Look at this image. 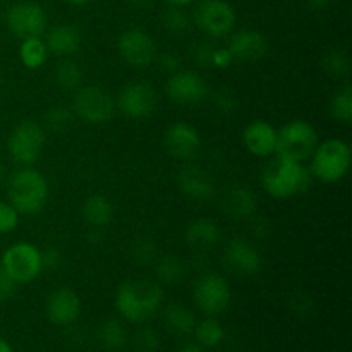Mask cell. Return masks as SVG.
I'll list each match as a JSON object with an SVG mask.
<instances>
[{
  "label": "cell",
  "mask_w": 352,
  "mask_h": 352,
  "mask_svg": "<svg viewBox=\"0 0 352 352\" xmlns=\"http://www.w3.org/2000/svg\"><path fill=\"white\" fill-rule=\"evenodd\" d=\"M164 292L151 280H127L117 289L116 309L131 323H143L160 309Z\"/></svg>",
  "instance_id": "obj_1"
},
{
  "label": "cell",
  "mask_w": 352,
  "mask_h": 352,
  "mask_svg": "<svg viewBox=\"0 0 352 352\" xmlns=\"http://www.w3.org/2000/svg\"><path fill=\"white\" fill-rule=\"evenodd\" d=\"M311 175L305 165L289 158L278 157L261 172V186L270 196L278 199L292 198L308 189Z\"/></svg>",
  "instance_id": "obj_2"
},
{
  "label": "cell",
  "mask_w": 352,
  "mask_h": 352,
  "mask_svg": "<svg viewBox=\"0 0 352 352\" xmlns=\"http://www.w3.org/2000/svg\"><path fill=\"white\" fill-rule=\"evenodd\" d=\"M9 203L19 215H34L41 212L48 199V184L43 174L24 167L14 172L9 181Z\"/></svg>",
  "instance_id": "obj_3"
},
{
  "label": "cell",
  "mask_w": 352,
  "mask_h": 352,
  "mask_svg": "<svg viewBox=\"0 0 352 352\" xmlns=\"http://www.w3.org/2000/svg\"><path fill=\"white\" fill-rule=\"evenodd\" d=\"M311 172L318 181L333 184L346 177L351 167V148L342 140H327L316 144L311 155Z\"/></svg>",
  "instance_id": "obj_4"
},
{
  "label": "cell",
  "mask_w": 352,
  "mask_h": 352,
  "mask_svg": "<svg viewBox=\"0 0 352 352\" xmlns=\"http://www.w3.org/2000/svg\"><path fill=\"white\" fill-rule=\"evenodd\" d=\"M316 144H318V134L311 124L301 119L291 120L277 131L275 153H278V157L305 164L311 158Z\"/></svg>",
  "instance_id": "obj_5"
},
{
  "label": "cell",
  "mask_w": 352,
  "mask_h": 352,
  "mask_svg": "<svg viewBox=\"0 0 352 352\" xmlns=\"http://www.w3.org/2000/svg\"><path fill=\"white\" fill-rule=\"evenodd\" d=\"M0 267L16 284H30L43 270L41 251L31 243H16L3 251Z\"/></svg>",
  "instance_id": "obj_6"
},
{
  "label": "cell",
  "mask_w": 352,
  "mask_h": 352,
  "mask_svg": "<svg viewBox=\"0 0 352 352\" xmlns=\"http://www.w3.org/2000/svg\"><path fill=\"white\" fill-rule=\"evenodd\" d=\"M45 146V129L34 120L17 124L7 140V151L16 164L30 167L40 158Z\"/></svg>",
  "instance_id": "obj_7"
},
{
  "label": "cell",
  "mask_w": 352,
  "mask_h": 352,
  "mask_svg": "<svg viewBox=\"0 0 352 352\" xmlns=\"http://www.w3.org/2000/svg\"><path fill=\"white\" fill-rule=\"evenodd\" d=\"M192 298L199 311L206 316H219L232 301L229 282L215 274H206L198 278L192 289Z\"/></svg>",
  "instance_id": "obj_8"
},
{
  "label": "cell",
  "mask_w": 352,
  "mask_h": 352,
  "mask_svg": "<svg viewBox=\"0 0 352 352\" xmlns=\"http://www.w3.org/2000/svg\"><path fill=\"white\" fill-rule=\"evenodd\" d=\"M72 110L81 120L88 124L109 122L116 112V103L105 89L98 86H85L76 89L72 98Z\"/></svg>",
  "instance_id": "obj_9"
},
{
  "label": "cell",
  "mask_w": 352,
  "mask_h": 352,
  "mask_svg": "<svg viewBox=\"0 0 352 352\" xmlns=\"http://www.w3.org/2000/svg\"><path fill=\"white\" fill-rule=\"evenodd\" d=\"M195 23L208 36H227L236 26V10L226 0H201L195 10Z\"/></svg>",
  "instance_id": "obj_10"
},
{
  "label": "cell",
  "mask_w": 352,
  "mask_h": 352,
  "mask_svg": "<svg viewBox=\"0 0 352 352\" xmlns=\"http://www.w3.org/2000/svg\"><path fill=\"white\" fill-rule=\"evenodd\" d=\"M7 30L19 40L41 36L47 30L45 10L34 2L14 3L6 14Z\"/></svg>",
  "instance_id": "obj_11"
},
{
  "label": "cell",
  "mask_w": 352,
  "mask_h": 352,
  "mask_svg": "<svg viewBox=\"0 0 352 352\" xmlns=\"http://www.w3.org/2000/svg\"><path fill=\"white\" fill-rule=\"evenodd\" d=\"M117 48L124 60L138 69L151 65L157 58V45L143 30H127L120 34Z\"/></svg>",
  "instance_id": "obj_12"
},
{
  "label": "cell",
  "mask_w": 352,
  "mask_h": 352,
  "mask_svg": "<svg viewBox=\"0 0 352 352\" xmlns=\"http://www.w3.org/2000/svg\"><path fill=\"white\" fill-rule=\"evenodd\" d=\"M157 107V91L146 82H131L120 91L119 109L133 120L146 119Z\"/></svg>",
  "instance_id": "obj_13"
},
{
  "label": "cell",
  "mask_w": 352,
  "mask_h": 352,
  "mask_svg": "<svg viewBox=\"0 0 352 352\" xmlns=\"http://www.w3.org/2000/svg\"><path fill=\"white\" fill-rule=\"evenodd\" d=\"M167 95L179 105H192L205 100L208 95V86L198 72L175 71L167 81Z\"/></svg>",
  "instance_id": "obj_14"
},
{
  "label": "cell",
  "mask_w": 352,
  "mask_h": 352,
  "mask_svg": "<svg viewBox=\"0 0 352 352\" xmlns=\"http://www.w3.org/2000/svg\"><path fill=\"white\" fill-rule=\"evenodd\" d=\"M227 267L241 275H256L263 267V256L260 251L241 237L229 241L223 251Z\"/></svg>",
  "instance_id": "obj_15"
},
{
  "label": "cell",
  "mask_w": 352,
  "mask_h": 352,
  "mask_svg": "<svg viewBox=\"0 0 352 352\" xmlns=\"http://www.w3.org/2000/svg\"><path fill=\"white\" fill-rule=\"evenodd\" d=\"M199 146H201V138L191 124L175 122L165 133V148L170 157L177 160L188 162L195 158Z\"/></svg>",
  "instance_id": "obj_16"
},
{
  "label": "cell",
  "mask_w": 352,
  "mask_h": 352,
  "mask_svg": "<svg viewBox=\"0 0 352 352\" xmlns=\"http://www.w3.org/2000/svg\"><path fill=\"white\" fill-rule=\"evenodd\" d=\"M47 318L57 327L72 325L81 315V299L71 289H57L47 299Z\"/></svg>",
  "instance_id": "obj_17"
},
{
  "label": "cell",
  "mask_w": 352,
  "mask_h": 352,
  "mask_svg": "<svg viewBox=\"0 0 352 352\" xmlns=\"http://www.w3.org/2000/svg\"><path fill=\"white\" fill-rule=\"evenodd\" d=\"M227 50L232 55V60L254 62L260 60V58H263L267 55L268 41L260 31L244 30L230 38V43Z\"/></svg>",
  "instance_id": "obj_18"
},
{
  "label": "cell",
  "mask_w": 352,
  "mask_h": 352,
  "mask_svg": "<svg viewBox=\"0 0 352 352\" xmlns=\"http://www.w3.org/2000/svg\"><path fill=\"white\" fill-rule=\"evenodd\" d=\"M177 186L184 196L195 201H206L215 195V182L203 168L189 165L177 175Z\"/></svg>",
  "instance_id": "obj_19"
},
{
  "label": "cell",
  "mask_w": 352,
  "mask_h": 352,
  "mask_svg": "<svg viewBox=\"0 0 352 352\" xmlns=\"http://www.w3.org/2000/svg\"><path fill=\"white\" fill-rule=\"evenodd\" d=\"M243 141L246 150L254 157H270L277 146V129L267 120H253L244 129Z\"/></svg>",
  "instance_id": "obj_20"
},
{
  "label": "cell",
  "mask_w": 352,
  "mask_h": 352,
  "mask_svg": "<svg viewBox=\"0 0 352 352\" xmlns=\"http://www.w3.org/2000/svg\"><path fill=\"white\" fill-rule=\"evenodd\" d=\"M222 210L232 220H246L256 212V198L244 186H232L222 198Z\"/></svg>",
  "instance_id": "obj_21"
},
{
  "label": "cell",
  "mask_w": 352,
  "mask_h": 352,
  "mask_svg": "<svg viewBox=\"0 0 352 352\" xmlns=\"http://www.w3.org/2000/svg\"><path fill=\"white\" fill-rule=\"evenodd\" d=\"M45 45L54 55L69 57L81 47V33L71 24H57L48 31Z\"/></svg>",
  "instance_id": "obj_22"
},
{
  "label": "cell",
  "mask_w": 352,
  "mask_h": 352,
  "mask_svg": "<svg viewBox=\"0 0 352 352\" xmlns=\"http://www.w3.org/2000/svg\"><path fill=\"white\" fill-rule=\"evenodd\" d=\"M220 227L213 220L199 219L195 220L186 230V241L192 250L208 251L220 243Z\"/></svg>",
  "instance_id": "obj_23"
},
{
  "label": "cell",
  "mask_w": 352,
  "mask_h": 352,
  "mask_svg": "<svg viewBox=\"0 0 352 352\" xmlns=\"http://www.w3.org/2000/svg\"><path fill=\"white\" fill-rule=\"evenodd\" d=\"M82 220L88 223L91 229H103L109 226L113 219V206L109 198L102 195L89 196L85 201L81 210Z\"/></svg>",
  "instance_id": "obj_24"
},
{
  "label": "cell",
  "mask_w": 352,
  "mask_h": 352,
  "mask_svg": "<svg viewBox=\"0 0 352 352\" xmlns=\"http://www.w3.org/2000/svg\"><path fill=\"white\" fill-rule=\"evenodd\" d=\"M164 320L167 329L170 330L174 336L186 337L191 336L195 332L196 318L192 315L191 309L186 308L184 305H170L167 306L164 313Z\"/></svg>",
  "instance_id": "obj_25"
},
{
  "label": "cell",
  "mask_w": 352,
  "mask_h": 352,
  "mask_svg": "<svg viewBox=\"0 0 352 352\" xmlns=\"http://www.w3.org/2000/svg\"><path fill=\"white\" fill-rule=\"evenodd\" d=\"M98 339L107 351H122L127 346V330L124 323L117 318H110L102 323L98 330Z\"/></svg>",
  "instance_id": "obj_26"
},
{
  "label": "cell",
  "mask_w": 352,
  "mask_h": 352,
  "mask_svg": "<svg viewBox=\"0 0 352 352\" xmlns=\"http://www.w3.org/2000/svg\"><path fill=\"white\" fill-rule=\"evenodd\" d=\"M195 337L198 340V346H201L203 349H213V347H219L223 342V337H226V330L215 320V316H206L201 322H196L195 327Z\"/></svg>",
  "instance_id": "obj_27"
},
{
  "label": "cell",
  "mask_w": 352,
  "mask_h": 352,
  "mask_svg": "<svg viewBox=\"0 0 352 352\" xmlns=\"http://www.w3.org/2000/svg\"><path fill=\"white\" fill-rule=\"evenodd\" d=\"M157 277L162 284L177 285L186 277V265L179 256H158L155 261Z\"/></svg>",
  "instance_id": "obj_28"
},
{
  "label": "cell",
  "mask_w": 352,
  "mask_h": 352,
  "mask_svg": "<svg viewBox=\"0 0 352 352\" xmlns=\"http://www.w3.org/2000/svg\"><path fill=\"white\" fill-rule=\"evenodd\" d=\"M48 48L40 36L21 40L19 58L24 67L38 69L47 62Z\"/></svg>",
  "instance_id": "obj_29"
},
{
  "label": "cell",
  "mask_w": 352,
  "mask_h": 352,
  "mask_svg": "<svg viewBox=\"0 0 352 352\" xmlns=\"http://www.w3.org/2000/svg\"><path fill=\"white\" fill-rule=\"evenodd\" d=\"M72 119H74V116H72V112L67 107L54 105L43 116L45 129L54 134H64L71 127Z\"/></svg>",
  "instance_id": "obj_30"
},
{
  "label": "cell",
  "mask_w": 352,
  "mask_h": 352,
  "mask_svg": "<svg viewBox=\"0 0 352 352\" xmlns=\"http://www.w3.org/2000/svg\"><path fill=\"white\" fill-rule=\"evenodd\" d=\"M81 81H82V72L76 62L72 60L58 62L57 67H55V82H57L60 88L76 91V89L81 86Z\"/></svg>",
  "instance_id": "obj_31"
},
{
  "label": "cell",
  "mask_w": 352,
  "mask_h": 352,
  "mask_svg": "<svg viewBox=\"0 0 352 352\" xmlns=\"http://www.w3.org/2000/svg\"><path fill=\"white\" fill-rule=\"evenodd\" d=\"M330 113L337 122L351 124L352 120V88L351 86H344L342 89L333 95L332 102H330Z\"/></svg>",
  "instance_id": "obj_32"
},
{
  "label": "cell",
  "mask_w": 352,
  "mask_h": 352,
  "mask_svg": "<svg viewBox=\"0 0 352 352\" xmlns=\"http://www.w3.org/2000/svg\"><path fill=\"white\" fill-rule=\"evenodd\" d=\"M323 69L329 72L330 76H336V78H342L347 76L351 71V62L349 57L344 50H330L323 55Z\"/></svg>",
  "instance_id": "obj_33"
},
{
  "label": "cell",
  "mask_w": 352,
  "mask_h": 352,
  "mask_svg": "<svg viewBox=\"0 0 352 352\" xmlns=\"http://www.w3.org/2000/svg\"><path fill=\"white\" fill-rule=\"evenodd\" d=\"M164 28L172 34H182L189 30V16L181 7L170 6L162 16Z\"/></svg>",
  "instance_id": "obj_34"
},
{
  "label": "cell",
  "mask_w": 352,
  "mask_h": 352,
  "mask_svg": "<svg viewBox=\"0 0 352 352\" xmlns=\"http://www.w3.org/2000/svg\"><path fill=\"white\" fill-rule=\"evenodd\" d=\"M131 253H133L134 261H138L140 265H148L157 261V246H155L153 241L150 239H138L136 243L131 246Z\"/></svg>",
  "instance_id": "obj_35"
},
{
  "label": "cell",
  "mask_w": 352,
  "mask_h": 352,
  "mask_svg": "<svg viewBox=\"0 0 352 352\" xmlns=\"http://www.w3.org/2000/svg\"><path fill=\"white\" fill-rule=\"evenodd\" d=\"M19 226V212L10 203L0 201V234H10Z\"/></svg>",
  "instance_id": "obj_36"
},
{
  "label": "cell",
  "mask_w": 352,
  "mask_h": 352,
  "mask_svg": "<svg viewBox=\"0 0 352 352\" xmlns=\"http://www.w3.org/2000/svg\"><path fill=\"white\" fill-rule=\"evenodd\" d=\"M136 349L140 352H157L158 349V337L151 329H143L136 336Z\"/></svg>",
  "instance_id": "obj_37"
},
{
  "label": "cell",
  "mask_w": 352,
  "mask_h": 352,
  "mask_svg": "<svg viewBox=\"0 0 352 352\" xmlns=\"http://www.w3.org/2000/svg\"><path fill=\"white\" fill-rule=\"evenodd\" d=\"M16 287H17L16 282H14L12 278L6 274V270L0 267V305H3V302L10 301V299L14 298V294H16Z\"/></svg>",
  "instance_id": "obj_38"
},
{
  "label": "cell",
  "mask_w": 352,
  "mask_h": 352,
  "mask_svg": "<svg viewBox=\"0 0 352 352\" xmlns=\"http://www.w3.org/2000/svg\"><path fill=\"white\" fill-rule=\"evenodd\" d=\"M217 48L210 43H201L196 47L195 50V58L201 67H212V58L215 54Z\"/></svg>",
  "instance_id": "obj_39"
},
{
  "label": "cell",
  "mask_w": 352,
  "mask_h": 352,
  "mask_svg": "<svg viewBox=\"0 0 352 352\" xmlns=\"http://www.w3.org/2000/svg\"><path fill=\"white\" fill-rule=\"evenodd\" d=\"M158 62H160L162 69L168 71L170 74H172V72L179 71V67H181V58H179L175 54H172V52H167V54L160 55Z\"/></svg>",
  "instance_id": "obj_40"
},
{
  "label": "cell",
  "mask_w": 352,
  "mask_h": 352,
  "mask_svg": "<svg viewBox=\"0 0 352 352\" xmlns=\"http://www.w3.org/2000/svg\"><path fill=\"white\" fill-rule=\"evenodd\" d=\"M230 62H232V55L229 54V50H227V48H217L212 58V67L223 69L227 67Z\"/></svg>",
  "instance_id": "obj_41"
},
{
  "label": "cell",
  "mask_w": 352,
  "mask_h": 352,
  "mask_svg": "<svg viewBox=\"0 0 352 352\" xmlns=\"http://www.w3.org/2000/svg\"><path fill=\"white\" fill-rule=\"evenodd\" d=\"M41 261H43V268H57L62 263V256L57 250H47L41 253Z\"/></svg>",
  "instance_id": "obj_42"
},
{
  "label": "cell",
  "mask_w": 352,
  "mask_h": 352,
  "mask_svg": "<svg viewBox=\"0 0 352 352\" xmlns=\"http://www.w3.org/2000/svg\"><path fill=\"white\" fill-rule=\"evenodd\" d=\"M330 2H332V0H308L309 6L315 7V9H323V7L329 6Z\"/></svg>",
  "instance_id": "obj_43"
},
{
  "label": "cell",
  "mask_w": 352,
  "mask_h": 352,
  "mask_svg": "<svg viewBox=\"0 0 352 352\" xmlns=\"http://www.w3.org/2000/svg\"><path fill=\"white\" fill-rule=\"evenodd\" d=\"M165 2H167L168 6H174V7H184V6H188V3L195 2V0H165Z\"/></svg>",
  "instance_id": "obj_44"
},
{
  "label": "cell",
  "mask_w": 352,
  "mask_h": 352,
  "mask_svg": "<svg viewBox=\"0 0 352 352\" xmlns=\"http://www.w3.org/2000/svg\"><path fill=\"white\" fill-rule=\"evenodd\" d=\"M177 352H205V349H203L201 346H184Z\"/></svg>",
  "instance_id": "obj_45"
},
{
  "label": "cell",
  "mask_w": 352,
  "mask_h": 352,
  "mask_svg": "<svg viewBox=\"0 0 352 352\" xmlns=\"http://www.w3.org/2000/svg\"><path fill=\"white\" fill-rule=\"evenodd\" d=\"M0 352H14L12 346H10L3 337H0Z\"/></svg>",
  "instance_id": "obj_46"
},
{
  "label": "cell",
  "mask_w": 352,
  "mask_h": 352,
  "mask_svg": "<svg viewBox=\"0 0 352 352\" xmlns=\"http://www.w3.org/2000/svg\"><path fill=\"white\" fill-rule=\"evenodd\" d=\"M126 2L131 3V6L144 7V6H148V3H151V0H126Z\"/></svg>",
  "instance_id": "obj_47"
},
{
  "label": "cell",
  "mask_w": 352,
  "mask_h": 352,
  "mask_svg": "<svg viewBox=\"0 0 352 352\" xmlns=\"http://www.w3.org/2000/svg\"><path fill=\"white\" fill-rule=\"evenodd\" d=\"M67 3H71V6H85V3H88L89 0H65Z\"/></svg>",
  "instance_id": "obj_48"
},
{
  "label": "cell",
  "mask_w": 352,
  "mask_h": 352,
  "mask_svg": "<svg viewBox=\"0 0 352 352\" xmlns=\"http://www.w3.org/2000/svg\"><path fill=\"white\" fill-rule=\"evenodd\" d=\"M3 175H6V168H3V164L0 162V181L3 179Z\"/></svg>",
  "instance_id": "obj_49"
}]
</instances>
